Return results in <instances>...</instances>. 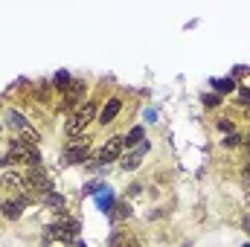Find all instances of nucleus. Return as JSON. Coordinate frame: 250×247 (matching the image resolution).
Listing matches in <instances>:
<instances>
[{"instance_id":"nucleus-13","label":"nucleus","mask_w":250,"mask_h":247,"mask_svg":"<svg viewBox=\"0 0 250 247\" xmlns=\"http://www.w3.org/2000/svg\"><path fill=\"white\" fill-rule=\"evenodd\" d=\"M143 134H146V131H143L140 125H137V128H131V131H128V134L123 137L125 148H128V145H140V140H143Z\"/></svg>"},{"instance_id":"nucleus-14","label":"nucleus","mask_w":250,"mask_h":247,"mask_svg":"<svg viewBox=\"0 0 250 247\" xmlns=\"http://www.w3.org/2000/svg\"><path fill=\"white\" fill-rule=\"evenodd\" d=\"M111 215H114V221H123V218H128V215H131V206H128L125 201H117V204H114V212H111Z\"/></svg>"},{"instance_id":"nucleus-21","label":"nucleus","mask_w":250,"mask_h":247,"mask_svg":"<svg viewBox=\"0 0 250 247\" xmlns=\"http://www.w3.org/2000/svg\"><path fill=\"white\" fill-rule=\"evenodd\" d=\"M239 99H242V102H250V90H242V93H239Z\"/></svg>"},{"instance_id":"nucleus-16","label":"nucleus","mask_w":250,"mask_h":247,"mask_svg":"<svg viewBox=\"0 0 250 247\" xmlns=\"http://www.w3.org/2000/svg\"><path fill=\"white\" fill-rule=\"evenodd\" d=\"M21 140H23V143H29V145H35V143H38V131H29V128H26V131L21 134Z\"/></svg>"},{"instance_id":"nucleus-2","label":"nucleus","mask_w":250,"mask_h":247,"mask_svg":"<svg viewBox=\"0 0 250 247\" xmlns=\"http://www.w3.org/2000/svg\"><path fill=\"white\" fill-rule=\"evenodd\" d=\"M76 233H79V221L76 218H67V215H62L53 227H47V236L59 239L64 245H76Z\"/></svg>"},{"instance_id":"nucleus-17","label":"nucleus","mask_w":250,"mask_h":247,"mask_svg":"<svg viewBox=\"0 0 250 247\" xmlns=\"http://www.w3.org/2000/svg\"><path fill=\"white\" fill-rule=\"evenodd\" d=\"M218 102H221V96H204V105H209V108L218 105Z\"/></svg>"},{"instance_id":"nucleus-22","label":"nucleus","mask_w":250,"mask_h":247,"mask_svg":"<svg viewBox=\"0 0 250 247\" xmlns=\"http://www.w3.org/2000/svg\"><path fill=\"white\" fill-rule=\"evenodd\" d=\"M245 175H248V178H250V166H248V169H245Z\"/></svg>"},{"instance_id":"nucleus-7","label":"nucleus","mask_w":250,"mask_h":247,"mask_svg":"<svg viewBox=\"0 0 250 247\" xmlns=\"http://www.w3.org/2000/svg\"><path fill=\"white\" fill-rule=\"evenodd\" d=\"M111 247H143L140 245V239L131 233V230H114V236H111Z\"/></svg>"},{"instance_id":"nucleus-19","label":"nucleus","mask_w":250,"mask_h":247,"mask_svg":"<svg viewBox=\"0 0 250 247\" xmlns=\"http://www.w3.org/2000/svg\"><path fill=\"white\" fill-rule=\"evenodd\" d=\"M218 128H221V131H233V123H227V120H221V123H218Z\"/></svg>"},{"instance_id":"nucleus-9","label":"nucleus","mask_w":250,"mask_h":247,"mask_svg":"<svg viewBox=\"0 0 250 247\" xmlns=\"http://www.w3.org/2000/svg\"><path fill=\"white\" fill-rule=\"evenodd\" d=\"M23 184H26V181H23L18 172H6V175L0 178V186H3L6 192H18V198L23 195Z\"/></svg>"},{"instance_id":"nucleus-6","label":"nucleus","mask_w":250,"mask_h":247,"mask_svg":"<svg viewBox=\"0 0 250 247\" xmlns=\"http://www.w3.org/2000/svg\"><path fill=\"white\" fill-rule=\"evenodd\" d=\"M123 148H125V143H123V137H111L105 145H102V151H99V163L105 166V163H114V160H120V154H123Z\"/></svg>"},{"instance_id":"nucleus-11","label":"nucleus","mask_w":250,"mask_h":247,"mask_svg":"<svg viewBox=\"0 0 250 247\" xmlns=\"http://www.w3.org/2000/svg\"><path fill=\"white\" fill-rule=\"evenodd\" d=\"M82 90H84V84H82V82H70V87L64 90V108H73V105H76V99L82 96Z\"/></svg>"},{"instance_id":"nucleus-12","label":"nucleus","mask_w":250,"mask_h":247,"mask_svg":"<svg viewBox=\"0 0 250 247\" xmlns=\"http://www.w3.org/2000/svg\"><path fill=\"white\" fill-rule=\"evenodd\" d=\"M44 204H47L50 209H56L59 215H64V198H62V195H56V192H47V195H44Z\"/></svg>"},{"instance_id":"nucleus-18","label":"nucleus","mask_w":250,"mask_h":247,"mask_svg":"<svg viewBox=\"0 0 250 247\" xmlns=\"http://www.w3.org/2000/svg\"><path fill=\"white\" fill-rule=\"evenodd\" d=\"M224 143H227V145H239V143H242V137H239V134H230Z\"/></svg>"},{"instance_id":"nucleus-4","label":"nucleus","mask_w":250,"mask_h":247,"mask_svg":"<svg viewBox=\"0 0 250 247\" xmlns=\"http://www.w3.org/2000/svg\"><path fill=\"white\" fill-rule=\"evenodd\" d=\"M26 186L29 189H35V192H41V198L47 195V192H53V184H50V178H47V172L41 169V166H32L29 172H26Z\"/></svg>"},{"instance_id":"nucleus-3","label":"nucleus","mask_w":250,"mask_h":247,"mask_svg":"<svg viewBox=\"0 0 250 247\" xmlns=\"http://www.w3.org/2000/svg\"><path fill=\"white\" fill-rule=\"evenodd\" d=\"M93 117H96V105H93V102H84V105H82V108H79V111L70 117V123H67V131L76 137V131H82L84 125L93 120Z\"/></svg>"},{"instance_id":"nucleus-10","label":"nucleus","mask_w":250,"mask_h":247,"mask_svg":"<svg viewBox=\"0 0 250 247\" xmlns=\"http://www.w3.org/2000/svg\"><path fill=\"white\" fill-rule=\"evenodd\" d=\"M120 111H123V99H117V96H114V99H108V102H105V108H102V114H99V123H102V125L114 123V117H117Z\"/></svg>"},{"instance_id":"nucleus-5","label":"nucleus","mask_w":250,"mask_h":247,"mask_svg":"<svg viewBox=\"0 0 250 247\" xmlns=\"http://www.w3.org/2000/svg\"><path fill=\"white\" fill-rule=\"evenodd\" d=\"M87 148H90V137H76V140H70V145H67V151H64V163H82L84 160V154H87Z\"/></svg>"},{"instance_id":"nucleus-15","label":"nucleus","mask_w":250,"mask_h":247,"mask_svg":"<svg viewBox=\"0 0 250 247\" xmlns=\"http://www.w3.org/2000/svg\"><path fill=\"white\" fill-rule=\"evenodd\" d=\"M6 123L12 125V128H21V131H26V120H23L18 111H9V114H6Z\"/></svg>"},{"instance_id":"nucleus-20","label":"nucleus","mask_w":250,"mask_h":247,"mask_svg":"<svg viewBox=\"0 0 250 247\" xmlns=\"http://www.w3.org/2000/svg\"><path fill=\"white\" fill-rule=\"evenodd\" d=\"M215 87H221V90H230V87H233V82H215Z\"/></svg>"},{"instance_id":"nucleus-8","label":"nucleus","mask_w":250,"mask_h":247,"mask_svg":"<svg viewBox=\"0 0 250 247\" xmlns=\"http://www.w3.org/2000/svg\"><path fill=\"white\" fill-rule=\"evenodd\" d=\"M146 151H148V143H140L128 157H123V163H120V166H123V172H134V169L140 166V160L146 157Z\"/></svg>"},{"instance_id":"nucleus-1","label":"nucleus","mask_w":250,"mask_h":247,"mask_svg":"<svg viewBox=\"0 0 250 247\" xmlns=\"http://www.w3.org/2000/svg\"><path fill=\"white\" fill-rule=\"evenodd\" d=\"M15 163H26L32 169V166H41V154L35 151V145H29L23 140H12L9 151L3 154V166H15Z\"/></svg>"}]
</instances>
